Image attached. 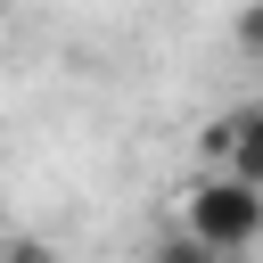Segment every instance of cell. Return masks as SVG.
<instances>
[{"instance_id": "obj_1", "label": "cell", "mask_w": 263, "mask_h": 263, "mask_svg": "<svg viewBox=\"0 0 263 263\" xmlns=\"http://www.w3.org/2000/svg\"><path fill=\"white\" fill-rule=\"evenodd\" d=\"M181 230H197L222 255H247L263 238V189L238 181V173H197L189 181V205H181Z\"/></svg>"}, {"instance_id": "obj_2", "label": "cell", "mask_w": 263, "mask_h": 263, "mask_svg": "<svg viewBox=\"0 0 263 263\" xmlns=\"http://www.w3.org/2000/svg\"><path fill=\"white\" fill-rule=\"evenodd\" d=\"M205 148L222 156V173H238V181H255V189H263V107L222 115V123L205 132Z\"/></svg>"}, {"instance_id": "obj_3", "label": "cell", "mask_w": 263, "mask_h": 263, "mask_svg": "<svg viewBox=\"0 0 263 263\" xmlns=\"http://www.w3.org/2000/svg\"><path fill=\"white\" fill-rule=\"evenodd\" d=\"M148 263H222V247H205L197 230H173V238H156Z\"/></svg>"}, {"instance_id": "obj_4", "label": "cell", "mask_w": 263, "mask_h": 263, "mask_svg": "<svg viewBox=\"0 0 263 263\" xmlns=\"http://www.w3.org/2000/svg\"><path fill=\"white\" fill-rule=\"evenodd\" d=\"M8 263H66V255H58V247H41L33 230H16V238H8Z\"/></svg>"}, {"instance_id": "obj_5", "label": "cell", "mask_w": 263, "mask_h": 263, "mask_svg": "<svg viewBox=\"0 0 263 263\" xmlns=\"http://www.w3.org/2000/svg\"><path fill=\"white\" fill-rule=\"evenodd\" d=\"M238 49H263V0H255V8H238Z\"/></svg>"}]
</instances>
